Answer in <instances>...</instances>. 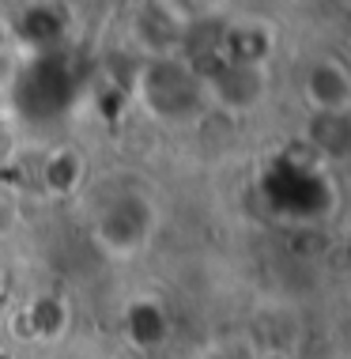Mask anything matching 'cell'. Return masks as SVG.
<instances>
[{"label":"cell","mask_w":351,"mask_h":359,"mask_svg":"<svg viewBox=\"0 0 351 359\" xmlns=\"http://www.w3.org/2000/svg\"><path fill=\"white\" fill-rule=\"evenodd\" d=\"M148 205H144L140 197H125L117 201V205H110L102 212L99 219V235L110 250H117V254H129V250H136L144 242V235H148Z\"/></svg>","instance_id":"277c9868"},{"label":"cell","mask_w":351,"mask_h":359,"mask_svg":"<svg viewBox=\"0 0 351 359\" xmlns=\"http://www.w3.org/2000/svg\"><path fill=\"white\" fill-rule=\"evenodd\" d=\"M72 99H76V72L68 69L61 53H42L38 61H31V69L19 72L15 106L27 118L34 121L61 118Z\"/></svg>","instance_id":"6da1fadb"},{"label":"cell","mask_w":351,"mask_h":359,"mask_svg":"<svg viewBox=\"0 0 351 359\" xmlns=\"http://www.w3.org/2000/svg\"><path fill=\"white\" fill-rule=\"evenodd\" d=\"M0 227H4V208H0Z\"/></svg>","instance_id":"7c38bea8"},{"label":"cell","mask_w":351,"mask_h":359,"mask_svg":"<svg viewBox=\"0 0 351 359\" xmlns=\"http://www.w3.org/2000/svg\"><path fill=\"white\" fill-rule=\"evenodd\" d=\"M132 337L140 344H155V341H163L167 337V322H163V314L155 306H132Z\"/></svg>","instance_id":"ba28073f"},{"label":"cell","mask_w":351,"mask_h":359,"mask_svg":"<svg viewBox=\"0 0 351 359\" xmlns=\"http://www.w3.org/2000/svg\"><path fill=\"white\" fill-rule=\"evenodd\" d=\"M61 27H64V19L57 8H27V12L15 19V34L23 38L27 46H34L38 53H50V46H57Z\"/></svg>","instance_id":"52a82bcc"},{"label":"cell","mask_w":351,"mask_h":359,"mask_svg":"<svg viewBox=\"0 0 351 359\" xmlns=\"http://www.w3.org/2000/svg\"><path fill=\"white\" fill-rule=\"evenodd\" d=\"M265 197L268 205L284 216L295 219H317L321 212L333 201V189H329L325 174L317 167H302L295 159H284L268 170L265 178Z\"/></svg>","instance_id":"7a4b0ae2"},{"label":"cell","mask_w":351,"mask_h":359,"mask_svg":"<svg viewBox=\"0 0 351 359\" xmlns=\"http://www.w3.org/2000/svg\"><path fill=\"white\" fill-rule=\"evenodd\" d=\"M261 359H287V355H284V352H265Z\"/></svg>","instance_id":"8fae6325"},{"label":"cell","mask_w":351,"mask_h":359,"mask_svg":"<svg viewBox=\"0 0 351 359\" xmlns=\"http://www.w3.org/2000/svg\"><path fill=\"white\" fill-rule=\"evenodd\" d=\"M76 178H80V159L76 155H57V159H50V167H46V182L53 189H68Z\"/></svg>","instance_id":"9c48e42d"},{"label":"cell","mask_w":351,"mask_h":359,"mask_svg":"<svg viewBox=\"0 0 351 359\" xmlns=\"http://www.w3.org/2000/svg\"><path fill=\"white\" fill-rule=\"evenodd\" d=\"M347 72L336 69V65H321V69H314V76H310V99H314V106L321 114H344L347 110Z\"/></svg>","instance_id":"8992f818"},{"label":"cell","mask_w":351,"mask_h":359,"mask_svg":"<svg viewBox=\"0 0 351 359\" xmlns=\"http://www.w3.org/2000/svg\"><path fill=\"white\" fill-rule=\"evenodd\" d=\"M140 95L159 118H193L200 106L204 83L193 69H185L178 61H155L140 72Z\"/></svg>","instance_id":"3957f363"},{"label":"cell","mask_w":351,"mask_h":359,"mask_svg":"<svg viewBox=\"0 0 351 359\" xmlns=\"http://www.w3.org/2000/svg\"><path fill=\"white\" fill-rule=\"evenodd\" d=\"M204 80L216 87L219 99L227 106H253L261 99V91H265V80L257 76V69H246V65H219V69L212 76H204Z\"/></svg>","instance_id":"5b68a950"},{"label":"cell","mask_w":351,"mask_h":359,"mask_svg":"<svg viewBox=\"0 0 351 359\" xmlns=\"http://www.w3.org/2000/svg\"><path fill=\"white\" fill-rule=\"evenodd\" d=\"M31 322L38 333H61V325H64V310L57 299H42V303L34 306V314H31Z\"/></svg>","instance_id":"30bf717a"}]
</instances>
